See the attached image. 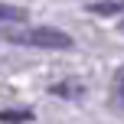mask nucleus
I'll return each instance as SVG.
<instances>
[{
  "label": "nucleus",
  "mask_w": 124,
  "mask_h": 124,
  "mask_svg": "<svg viewBox=\"0 0 124 124\" xmlns=\"http://www.w3.org/2000/svg\"><path fill=\"white\" fill-rule=\"evenodd\" d=\"M13 43H26V46H43V49H69L72 39L62 30H49V26H39V30H26L20 36H13Z\"/></svg>",
  "instance_id": "obj_1"
},
{
  "label": "nucleus",
  "mask_w": 124,
  "mask_h": 124,
  "mask_svg": "<svg viewBox=\"0 0 124 124\" xmlns=\"http://www.w3.org/2000/svg\"><path fill=\"white\" fill-rule=\"evenodd\" d=\"M121 101H124V92H121Z\"/></svg>",
  "instance_id": "obj_6"
},
{
  "label": "nucleus",
  "mask_w": 124,
  "mask_h": 124,
  "mask_svg": "<svg viewBox=\"0 0 124 124\" xmlns=\"http://www.w3.org/2000/svg\"><path fill=\"white\" fill-rule=\"evenodd\" d=\"M23 20V13L13 10V7H0V23H20Z\"/></svg>",
  "instance_id": "obj_2"
},
{
  "label": "nucleus",
  "mask_w": 124,
  "mask_h": 124,
  "mask_svg": "<svg viewBox=\"0 0 124 124\" xmlns=\"http://www.w3.org/2000/svg\"><path fill=\"white\" fill-rule=\"evenodd\" d=\"M30 111H0V121H30Z\"/></svg>",
  "instance_id": "obj_3"
},
{
  "label": "nucleus",
  "mask_w": 124,
  "mask_h": 124,
  "mask_svg": "<svg viewBox=\"0 0 124 124\" xmlns=\"http://www.w3.org/2000/svg\"><path fill=\"white\" fill-rule=\"evenodd\" d=\"M52 92H56V95H69V98H75V95H82V85H56Z\"/></svg>",
  "instance_id": "obj_4"
},
{
  "label": "nucleus",
  "mask_w": 124,
  "mask_h": 124,
  "mask_svg": "<svg viewBox=\"0 0 124 124\" xmlns=\"http://www.w3.org/2000/svg\"><path fill=\"white\" fill-rule=\"evenodd\" d=\"M121 7H124V3H121ZM114 10H118V3H108V7L101 3V7H95V13H114Z\"/></svg>",
  "instance_id": "obj_5"
}]
</instances>
